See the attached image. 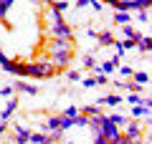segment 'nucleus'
<instances>
[{"label": "nucleus", "mask_w": 152, "mask_h": 144, "mask_svg": "<svg viewBox=\"0 0 152 144\" xmlns=\"http://www.w3.org/2000/svg\"><path fill=\"white\" fill-rule=\"evenodd\" d=\"M137 18H140V23H150V8L147 10H137Z\"/></svg>", "instance_id": "c85d7f7f"}, {"label": "nucleus", "mask_w": 152, "mask_h": 144, "mask_svg": "<svg viewBox=\"0 0 152 144\" xmlns=\"http://www.w3.org/2000/svg\"><path fill=\"white\" fill-rule=\"evenodd\" d=\"M99 134H102V137L107 139V142H114V139H117V137L122 134V129L117 127V124H112V121H109V116L104 114V119H102V127H99Z\"/></svg>", "instance_id": "39448f33"}, {"label": "nucleus", "mask_w": 152, "mask_h": 144, "mask_svg": "<svg viewBox=\"0 0 152 144\" xmlns=\"http://www.w3.org/2000/svg\"><path fill=\"white\" fill-rule=\"evenodd\" d=\"M132 119H150V106L134 104V106H132Z\"/></svg>", "instance_id": "ddd939ff"}, {"label": "nucleus", "mask_w": 152, "mask_h": 144, "mask_svg": "<svg viewBox=\"0 0 152 144\" xmlns=\"http://www.w3.org/2000/svg\"><path fill=\"white\" fill-rule=\"evenodd\" d=\"M134 84H142V86H147L150 84V73L147 71H132V76H129Z\"/></svg>", "instance_id": "dca6fc26"}, {"label": "nucleus", "mask_w": 152, "mask_h": 144, "mask_svg": "<svg viewBox=\"0 0 152 144\" xmlns=\"http://www.w3.org/2000/svg\"><path fill=\"white\" fill-rule=\"evenodd\" d=\"M124 101V99H122V94H109V96H102V99H99V106H119V104Z\"/></svg>", "instance_id": "9b49d317"}, {"label": "nucleus", "mask_w": 152, "mask_h": 144, "mask_svg": "<svg viewBox=\"0 0 152 144\" xmlns=\"http://www.w3.org/2000/svg\"><path fill=\"white\" fill-rule=\"evenodd\" d=\"M13 94H15V89H13V84H10V86H3V89H0V96H5V99H10Z\"/></svg>", "instance_id": "cd10ccee"}, {"label": "nucleus", "mask_w": 152, "mask_h": 144, "mask_svg": "<svg viewBox=\"0 0 152 144\" xmlns=\"http://www.w3.org/2000/svg\"><path fill=\"white\" fill-rule=\"evenodd\" d=\"M109 121H112V124H117V127L122 129L127 121H129V116H124V114H109Z\"/></svg>", "instance_id": "aec40b11"}, {"label": "nucleus", "mask_w": 152, "mask_h": 144, "mask_svg": "<svg viewBox=\"0 0 152 144\" xmlns=\"http://www.w3.org/2000/svg\"><path fill=\"white\" fill-rule=\"evenodd\" d=\"M114 71H119V76H122V79H129V76H132V71H134V68H132V66H117Z\"/></svg>", "instance_id": "b1692460"}, {"label": "nucleus", "mask_w": 152, "mask_h": 144, "mask_svg": "<svg viewBox=\"0 0 152 144\" xmlns=\"http://www.w3.org/2000/svg\"><path fill=\"white\" fill-rule=\"evenodd\" d=\"M81 66H84V68H94V66H96V61H94V56H91V53H89V56H84Z\"/></svg>", "instance_id": "a878e982"}, {"label": "nucleus", "mask_w": 152, "mask_h": 144, "mask_svg": "<svg viewBox=\"0 0 152 144\" xmlns=\"http://www.w3.org/2000/svg\"><path fill=\"white\" fill-rule=\"evenodd\" d=\"M91 144H109V142L102 137V134H91Z\"/></svg>", "instance_id": "2f4dec72"}, {"label": "nucleus", "mask_w": 152, "mask_h": 144, "mask_svg": "<svg viewBox=\"0 0 152 144\" xmlns=\"http://www.w3.org/2000/svg\"><path fill=\"white\" fill-rule=\"evenodd\" d=\"M48 36L51 38H66V41H71V38H74V28L61 18V20H56V23L48 25Z\"/></svg>", "instance_id": "7ed1b4c3"}, {"label": "nucleus", "mask_w": 152, "mask_h": 144, "mask_svg": "<svg viewBox=\"0 0 152 144\" xmlns=\"http://www.w3.org/2000/svg\"><path fill=\"white\" fill-rule=\"evenodd\" d=\"M15 3H18V0H0V20H5V18H8V10H10Z\"/></svg>", "instance_id": "a211bd4d"}, {"label": "nucleus", "mask_w": 152, "mask_h": 144, "mask_svg": "<svg viewBox=\"0 0 152 144\" xmlns=\"http://www.w3.org/2000/svg\"><path fill=\"white\" fill-rule=\"evenodd\" d=\"M94 79H96V86L109 84V76H107V73H99V71H94Z\"/></svg>", "instance_id": "393cba45"}, {"label": "nucleus", "mask_w": 152, "mask_h": 144, "mask_svg": "<svg viewBox=\"0 0 152 144\" xmlns=\"http://www.w3.org/2000/svg\"><path fill=\"white\" fill-rule=\"evenodd\" d=\"M3 144H13V142H10V139H8V142H3Z\"/></svg>", "instance_id": "c9c22d12"}, {"label": "nucleus", "mask_w": 152, "mask_h": 144, "mask_svg": "<svg viewBox=\"0 0 152 144\" xmlns=\"http://www.w3.org/2000/svg\"><path fill=\"white\" fill-rule=\"evenodd\" d=\"M94 38H96V43H99V46H112V43H114L112 31H102V33H96Z\"/></svg>", "instance_id": "2eb2a0df"}, {"label": "nucleus", "mask_w": 152, "mask_h": 144, "mask_svg": "<svg viewBox=\"0 0 152 144\" xmlns=\"http://www.w3.org/2000/svg\"><path fill=\"white\" fill-rule=\"evenodd\" d=\"M89 5L94 8V13H102V8H104V5H102V0H89Z\"/></svg>", "instance_id": "473e14b6"}, {"label": "nucleus", "mask_w": 152, "mask_h": 144, "mask_svg": "<svg viewBox=\"0 0 152 144\" xmlns=\"http://www.w3.org/2000/svg\"><path fill=\"white\" fill-rule=\"evenodd\" d=\"M79 111H81L84 116H96V114L102 111V106H99V104H94V106H84V109H79Z\"/></svg>", "instance_id": "412c9836"}, {"label": "nucleus", "mask_w": 152, "mask_h": 144, "mask_svg": "<svg viewBox=\"0 0 152 144\" xmlns=\"http://www.w3.org/2000/svg\"><path fill=\"white\" fill-rule=\"evenodd\" d=\"M137 48L147 56V53L152 51V38H150V36H140V38H137Z\"/></svg>", "instance_id": "4468645a"}, {"label": "nucleus", "mask_w": 152, "mask_h": 144, "mask_svg": "<svg viewBox=\"0 0 152 144\" xmlns=\"http://www.w3.org/2000/svg\"><path fill=\"white\" fill-rule=\"evenodd\" d=\"M81 86H84V89H94V86H96V79H94V76H89V79H81Z\"/></svg>", "instance_id": "c756f323"}, {"label": "nucleus", "mask_w": 152, "mask_h": 144, "mask_svg": "<svg viewBox=\"0 0 152 144\" xmlns=\"http://www.w3.org/2000/svg\"><path fill=\"white\" fill-rule=\"evenodd\" d=\"M69 81H81V71H69Z\"/></svg>", "instance_id": "72a5a7b5"}, {"label": "nucleus", "mask_w": 152, "mask_h": 144, "mask_svg": "<svg viewBox=\"0 0 152 144\" xmlns=\"http://www.w3.org/2000/svg\"><path fill=\"white\" fill-rule=\"evenodd\" d=\"M51 76H56V66L48 61V56L23 61L20 79H51Z\"/></svg>", "instance_id": "f03ea898"}, {"label": "nucleus", "mask_w": 152, "mask_h": 144, "mask_svg": "<svg viewBox=\"0 0 152 144\" xmlns=\"http://www.w3.org/2000/svg\"><path fill=\"white\" fill-rule=\"evenodd\" d=\"M13 89H15V91H18V94H28V96H36V94H38V91H41V89H38V86H36V84H28V81H26V79H18V81H15V84H13Z\"/></svg>", "instance_id": "0eeeda50"}, {"label": "nucleus", "mask_w": 152, "mask_h": 144, "mask_svg": "<svg viewBox=\"0 0 152 144\" xmlns=\"http://www.w3.org/2000/svg\"><path fill=\"white\" fill-rule=\"evenodd\" d=\"M147 127H150V124H140V119H129V121L122 127V134H124L127 139H140L142 134L147 132Z\"/></svg>", "instance_id": "20e7f679"}, {"label": "nucleus", "mask_w": 152, "mask_h": 144, "mask_svg": "<svg viewBox=\"0 0 152 144\" xmlns=\"http://www.w3.org/2000/svg\"><path fill=\"white\" fill-rule=\"evenodd\" d=\"M51 8L58 10V13H64V10H69V0H51Z\"/></svg>", "instance_id": "4be33fe9"}, {"label": "nucleus", "mask_w": 152, "mask_h": 144, "mask_svg": "<svg viewBox=\"0 0 152 144\" xmlns=\"http://www.w3.org/2000/svg\"><path fill=\"white\" fill-rule=\"evenodd\" d=\"M28 137H31V129H28V127H23V124H13V137H10L13 144H28Z\"/></svg>", "instance_id": "423d86ee"}, {"label": "nucleus", "mask_w": 152, "mask_h": 144, "mask_svg": "<svg viewBox=\"0 0 152 144\" xmlns=\"http://www.w3.org/2000/svg\"><path fill=\"white\" fill-rule=\"evenodd\" d=\"M117 66H119V56H114V58H109V61H102V63L99 66H94L91 71H99V73H114V68H117Z\"/></svg>", "instance_id": "6e6552de"}, {"label": "nucleus", "mask_w": 152, "mask_h": 144, "mask_svg": "<svg viewBox=\"0 0 152 144\" xmlns=\"http://www.w3.org/2000/svg\"><path fill=\"white\" fill-rule=\"evenodd\" d=\"M127 101L134 106V104H142V99H140V94H132V91H129V94H127Z\"/></svg>", "instance_id": "7c9ffc66"}, {"label": "nucleus", "mask_w": 152, "mask_h": 144, "mask_svg": "<svg viewBox=\"0 0 152 144\" xmlns=\"http://www.w3.org/2000/svg\"><path fill=\"white\" fill-rule=\"evenodd\" d=\"M0 68L5 71V73H13V76H18L20 79V71H23V61H18V58H10L8 63H3Z\"/></svg>", "instance_id": "1a4fd4ad"}, {"label": "nucleus", "mask_w": 152, "mask_h": 144, "mask_svg": "<svg viewBox=\"0 0 152 144\" xmlns=\"http://www.w3.org/2000/svg\"><path fill=\"white\" fill-rule=\"evenodd\" d=\"M114 23H119V25H127V23H132L129 10H114Z\"/></svg>", "instance_id": "f3484780"}, {"label": "nucleus", "mask_w": 152, "mask_h": 144, "mask_svg": "<svg viewBox=\"0 0 152 144\" xmlns=\"http://www.w3.org/2000/svg\"><path fill=\"white\" fill-rule=\"evenodd\" d=\"M150 5H152V0H127V10H129V13L132 10H134V13L137 10H147Z\"/></svg>", "instance_id": "f8f14e48"}, {"label": "nucleus", "mask_w": 152, "mask_h": 144, "mask_svg": "<svg viewBox=\"0 0 152 144\" xmlns=\"http://www.w3.org/2000/svg\"><path fill=\"white\" fill-rule=\"evenodd\" d=\"M46 53H48V61L56 66V73H61L69 66V61L74 58V43L66 38H51L46 46Z\"/></svg>", "instance_id": "f257e3e1"}, {"label": "nucleus", "mask_w": 152, "mask_h": 144, "mask_svg": "<svg viewBox=\"0 0 152 144\" xmlns=\"http://www.w3.org/2000/svg\"><path fill=\"white\" fill-rule=\"evenodd\" d=\"M122 33H124V38H129V41H137V38H140V31H137L134 25H129V23L122 25Z\"/></svg>", "instance_id": "6ab92c4d"}, {"label": "nucleus", "mask_w": 152, "mask_h": 144, "mask_svg": "<svg viewBox=\"0 0 152 144\" xmlns=\"http://www.w3.org/2000/svg\"><path fill=\"white\" fill-rule=\"evenodd\" d=\"M5 132H8V121H0V139L5 137Z\"/></svg>", "instance_id": "f704fd0d"}, {"label": "nucleus", "mask_w": 152, "mask_h": 144, "mask_svg": "<svg viewBox=\"0 0 152 144\" xmlns=\"http://www.w3.org/2000/svg\"><path fill=\"white\" fill-rule=\"evenodd\" d=\"M61 114H64V116H76V114H81V111H79V106H74V104H71V106H66Z\"/></svg>", "instance_id": "bb28decb"}, {"label": "nucleus", "mask_w": 152, "mask_h": 144, "mask_svg": "<svg viewBox=\"0 0 152 144\" xmlns=\"http://www.w3.org/2000/svg\"><path fill=\"white\" fill-rule=\"evenodd\" d=\"M15 109H18V99H8V104H5V109H3V111H0V121H8V119L13 116V114H15Z\"/></svg>", "instance_id": "9d476101"}, {"label": "nucleus", "mask_w": 152, "mask_h": 144, "mask_svg": "<svg viewBox=\"0 0 152 144\" xmlns=\"http://www.w3.org/2000/svg\"><path fill=\"white\" fill-rule=\"evenodd\" d=\"M127 144H152V139H150V132H145L140 139H129Z\"/></svg>", "instance_id": "5701e85b"}]
</instances>
